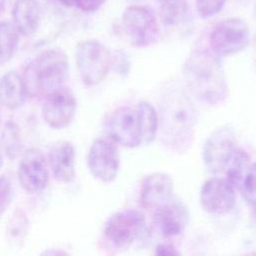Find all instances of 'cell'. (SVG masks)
<instances>
[{"label":"cell","mask_w":256,"mask_h":256,"mask_svg":"<svg viewBox=\"0 0 256 256\" xmlns=\"http://www.w3.org/2000/svg\"><path fill=\"white\" fill-rule=\"evenodd\" d=\"M197 109L185 89L169 82L161 94L158 128L162 144L175 153H184L192 145Z\"/></svg>","instance_id":"obj_1"},{"label":"cell","mask_w":256,"mask_h":256,"mask_svg":"<svg viewBox=\"0 0 256 256\" xmlns=\"http://www.w3.org/2000/svg\"><path fill=\"white\" fill-rule=\"evenodd\" d=\"M183 77L191 93L208 105L220 104L228 96L220 55L212 49L191 52L183 65Z\"/></svg>","instance_id":"obj_2"},{"label":"cell","mask_w":256,"mask_h":256,"mask_svg":"<svg viewBox=\"0 0 256 256\" xmlns=\"http://www.w3.org/2000/svg\"><path fill=\"white\" fill-rule=\"evenodd\" d=\"M68 75L69 61L66 53L53 48L41 52L27 65L23 79L28 95L45 97L63 86Z\"/></svg>","instance_id":"obj_3"},{"label":"cell","mask_w":256,"mask_h":256,"mask_svg":"<svg viewBox=\"0 0 256 256\" xmlns=\"http://www.w3.org/2000/svg\"><path fill=\"white\" fill-rule=\"evenodd\" d=\"M75 58L81 80L87 86L102 82L112 67L111 52L95 39L79 42L75 49Z\"/></svg>","instance_id":"obj_4"},{"label":"cell","mask_w":256,"mask_h":256,"mask_svg":"<svg viewBox=\"0 0 256 256\" xmlns=\"http://www.w3.org/2000/svg\"><path fill=\"white\" fill-rule=\"evenodd\" d=\"M146 230L143 214L134 209H126L112 214L106 221L103 234L116 248L130 247Z\"/></svg>","instance_id":"obj_5"},{"label":"cell","mask_w":256,"mask_h":256,"mask_svg":"<svg viewBox=\"0 0 256 256\" xmlns=\"http://www.w3.org/2000/svg\"><path fill=\"white\" fill-rule=\"evenodd\" d=\"M122 28L128 42L135 47H146L155 43L159 27L154 13L144 6L132 5L122 14Z\"/></svg>","instance_id":"obj_6"},{"label":"cell","mask_w":256,"mask_h":256,"mask_svg":"<svg viewBox=\"0 0 256 256\" xmlns=\"http://www.w3.org/2000/svg\"><path fill=\"white\" fill-rule=\"evenodd\" d=\"M211 49L220 56L233 55L245 49L250 42V30L240 18H229L218 23L212 30Z\"/></svg>","instance_id":"obj_7"},{"label":"cell","mask_w":256,"mask_h":256,"mask_svg":"<svg viewBox=\"0 0 256 256\" xmlns=\"http://www.w3.org/2000/svg\"><path fill=\"white\" fill-rule=\"evenodd\" d=\"M104 130L109 138L127 148L142 143L139 114L136 109L122 106L112 112L104 122Z\"/></svg>","instance_id":"obj_8"},{"label":"cell","mask_w":256,"mask_h":256,"mask_svg":"<svg viewBox=\"0 0 256 256\" xmlns=\"http://www.w3.org/2000/svg\"><path fill=\"white\" fill-rule=\"evenodd\" d=\"M235 131L229 125H224L208 137L204 146L202 157L205 166L212 173L223 171L234 154Z\"/></svg>","instance_id":"obj_9"},{"label":"cell","mask_w":256,"mask_h":256,"mask_svg":"<svg viewBox=\"0 0 256 256\" xmlns=\"http://www.w3.org/2000/svg\"><path fill=\"white\" fill-rule=\"evenodd\" d=\"M42 115L44 121L53 129L66 128L73 120L77 102L74 93L61 86L44 97Z\"/></svg>","instance_id":"obj_10"},{"label":"cell","mask_w":256,"mask_h":256,"mask_svg":"<svg viewBox=\"0 0 256 256\" xmlns=\"http://www.w3.org/2000/svg\"><path fill=\"white\" fill-rule=\"evenodd\" d=\"M87 165L96 179L105 183L112 182L117 177L120 166L117 147L107 139L94 140L88 152Z\"/></svg>","instance_id":"obj_11"},{"label":"cell","mask_w":256,"mask_h":256,"mask_svg":"<svg viewBox=\"0 0 256 256\" xmlns=\"http://www.w3.org/2000/svg\"><path fill=\"white\" fill-rule=\"evenodd\" d=\"M18 181L21 188L29 194L40 193L48 185V162L41 150L28 149L18 167Z\"/></svg>","instance_id":"obj_12"},{"label":"cell","mask_w":256,"mask_h":256,"mask_svg":"<svg viewBox=\"0 0 256 256\" xmlns=\"http://www.w3.org/2000/svg\"><path fill=\"white\" fill-rule=\"evenodd\" d=\"M235 189L226 179L211 178L200 190V203L211 214H223L235 205Z\"/></svg>","instance_id":"obj_13"},{"label":"cell","mask_w":256,"mask_h":256,"mask_svg":"<svg viewBox=\"0 0 256 256\" xmlns=\"http://www.w3.org/2000/svg\"><path fill=\"white\" fill-rule=\"evenodd\" d=\"M153 222L162 236L174 237L180 235L187 227L189 211L182 201L171 198L155 208Z\"/></svg>","instance_id":"obj_14"},{"label":"cell","mask_w":256,"mask_h":256,"mask_svg":"<svg viewBox=\"0 0 256 256\" xmlns=\"http://www.w3.org/2000/svg\"><path fill=\"white\" fill-rule=\"evenodd\" d=\"M173 198V180L167 173L154 172L143 181L140 190L141 205L155 209Z\"/></svg>","instance_id":"obj_15"},{"label":"cell","mask_w":256,"mask_h":256,"mask_svg":"<svg viewBox=\"0 0 256 256\" xmlns=\"http://www.w3.org/2000/svg\"><path fill=\"white\" fill-rule=\"evenodd\" d=\"M49 165L53 176L60 182L69 183L75 178V148L68 141L55 144L49 153Z\"/></svg>","instance_id":"obj_16"},{"label":"cell","mask_w":256,"mask_h":256,"mask_svg":"<svg viewBox=\"0 0 256 256\" xmlns=\"http://www.w3.org/2000/svg\"><path fill=\"white\" fill-rule=\"evenodd\" d=\"M13 24L19 34L33 35L39 28L41 9L37 0H16L12 9Z\"/></svg>","instance_id":"obj_17"},{"label":"cell","mask_w":256,"mask_h":256,"mask_svg":"<svg viewBox=\"0 0 256 256\" xmlns=\"http://www.w3.org/2000/svg\"><path fill=\"white\" fill-rule=\"evenodd\" d=\"M28 92L24 79L16 71H8L0 77V103L8 109L24 105Z\"/></svg>","instance_id":"obj_18"},{"label":"cell","mask_w":256,"mask_h":256,"mask_svg":"<svg viewBox=\"0 0 256 256\" xmlns=\"http://www.w3.org/2000/svg\"><path fill=\"white\" fill-rule=\"evenodd\" d=\"M137 111L142 132V142L149 144L155 139L158 131V113L150 103L145 101L137 105Z\"/></svg>","instance_id":"obj_19"},{"label":"cell","mask_w":256,"mask_h":256,"mask_svg":"<svg viewBox=\"0 0 256 256\" xmlns=\"http://www.w3.org/2000/svg\"><path fill=\"white\" fill-rule=\"evenodd\" d=\"M19 41V32L14 24L0 22V65L8 62L14 55Z\"/></svg>","instance_id":"obj_20"},{"label":"cell","mask_w":256,"mask_h":256,"mask_svg":"<svg viewBox=\"0 0 256 256\" xmlns=\"http://www.w3.org/2000/svg\"><path fill=\"white\" fill-rule=\"evenodd\" d=\"M250 157L244 150H237L234 152L231 160L228 163L226 172V180L232 185L234 189H239L242 179L250 165Z\"/></svg>","instance_id":"obj_21"},{"label":"cell","mask_w":256,"mask_h":256,"mask_svg":"<svg viewBox=\"0 0 256 256\" xmlns=\"http://www.w3.org/2000/svg\"><path fill=\"white\" fill-rule=\"evenodd\" d=\"M188 4L186 0H167L160 7V19L166 26L178 24L187 14Z\"/></svg>","instance_id":"obj_22"},{"label":"cell","mask_w":256,"mask_h":256,"mask_svg":"<svg viewBox=\"0 0 256 256\" xmlns=\"http://www.w3.org/2000/svg\"><path fill=\"white\" fill-rule=\"evenodd\" d=\"M238 190L246 202L256 210V162L249 165Z\"/></svg>","instance_id":"obj_23"},{"label":"cell","mask_w":256,"mask_h":256,"mask_svg":"<svg viewBox=\"0 0 256 256\" xmlns=\"http://www.w3.org/2000/svg\"><path fill=\"white\" fill-rule=\"evenodd\" d=\"M226 0H196V10L201 18H210L218 14Z\"/></svg>","instance_id":"obj_24"},{"label":"cell","mask_w":256,"mask_h":256,"mask_svg":"<svg viewBox=\"0 0 256 256\" xmlns=\"http://www.w3.org/2000/svg\"><path fill=\"white\" fill-rule=\"evenodd\" d=\"M13 198L12 184L6 176H0V217L6 211Z\"/></svg>","instance_id":"obj_25"},{"label":"cell","mask_w":256,"mask_h":256,"mask_svg":"<svg viewBox=\"0 0 256 256\" xmlns=\"http://www.w3.org/2000/svg\"><path fill=\"white\" fill-rule=\"evenodd\" d=\"M17 134L15 127L9 123L6 125L4 133H3V146L5 149V153L10 158H13L15 152L17 150Z\"/></svg>","instance_id":"obj_26"},{"label":"cell","mask_w":256,"mask_h":256,"mask_svg":"<svg viewBox=\"0 0 256 256\" xmlns=\"http://www.w3.org/2000/svg\"><path fill=\"white\" fill-rule=\"evenodd\" d=\"M112 66L118 74L126 77L129 74L131 63L128 54L123 50H117L112 54Z\"/></svg>","instance_id":"obj_27"},{"label":"cell","mask_w":256,"mask_h":256,"mask_svg":"<svg viewBox=\"0 0 256 256\" xmlns=\"http://www.w3.org/2000/svg\"><path fill=\"white\" fill-rule=\"evenodd\" d=\"M106 0H76L75 5L84 12H94L98 10Z\"/></svg>","instance_id":"obj_28"},{"label":"cell","mask_w":256,"mask_h":256,"mask_svg":"<svg viewBox=\"0 0 256 256\" xmlns=\"http://www.w3.org/2000/svg\"><path fill=\"white\" fill-rule=\"evenodd\" d=\"M155 253L158 255H177L178 254V252L172 246H168L164 244L158 245L155 250Z\"/></svg>","instance_id":"obj_29"},{"label":"cell","mask_w":256,"mask_h":256,"mask_svg":"<svg viewBox=\"0 0 256 256\" xmlns=\"http://www.w3.org/2000/svg\"><path fill=\"white\" fill-rule=\"evenodd\" d=\"M63 6H66V7H72V6H75V3H76V0H58Z\"/></svg>","instance_id":"obj_30"},{"label":"cell","mask_w":256,"mask_h":256,"mask_svg":"<svg viewBox=\"0 0 256 256\" xmlns=\"http://www.w3.org/2000/svg\"><path fill=\"white\" fill-rule=\"evenodd\" d=\"M5 2L6 0H0V16L3 14L5 10Z\"/></svg>","instance_id":"obj_31"},{"label":"cell","mask_w":256,"mask_h":256,"mask_svg":"<svg viewBox=\"0 0 256 256\" xmlns=\"http://www.w3.org/2000/svg\"><path fill=\"white\" fill-rule=\"evenodd\" d=\"M2 163H3V160H2V154H1V151H0V167L2 166Z\"/></svg>","instance_id":"obj_32"},{"label":"cell","mask_w":256,"mask_h":256,"mask_svg":"<svg viewBox=\"0 0 256 256\" xmlns=\"http://www.w3.org/2000/svg\"><path fill=\"white\" fill-rule=\"evenodd\" d=\"M155 1H158V2H165V1H167V0H155Z\"/></svg>","instance_id":"obj_33"},{"label":"cell","mask_w":256,"mask_h":256,"mask_svg":"<svg viewBox=\"0 0 256 256\" xmlns=\"http://www.w3.org/2000/svg\"><path fill=\"white\" fill-rule=\"evenodd\" d=\"M255 16H256V7H255Z\"/></svg>","instance_id":"obj_34"},{"label":"cell","mask_w":256,"mask_h":256,"mask_svg":"<svg viewBox=\"0 0 256 256\" xmlns=\"http://www.w3.org/2000/svg\"><path fill=\"white\" fill-rule=\"evenodd\" d=\"M0 122H1V116H0Z\"/></svg>","instance_id":"obj_35"}]
</instances>
